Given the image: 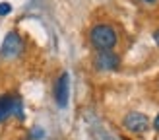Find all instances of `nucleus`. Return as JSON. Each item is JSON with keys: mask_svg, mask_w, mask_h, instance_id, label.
I'll list each match as a JSON object with an SVG mask.
<instances>
[{"mask_svg": "<svg viewBox=\"0 0 159 140\" xmlns=\"http://www.w3.org/2000/svg\"><path fill=\"white\" fill-rule=\"evenodd\" d=\"M89 43L97 49L99 53L111 51L116 45V31L107 26V23H99L89 31Z\"/></svg>", "mask_w": 159, "mask_h": 140, "instance_id": "nucleus-1", "label": "nucleus"}, {"mask_svg": "<svg viewBox=\"0 0 159 140\" xmlns=\"http://www.w3.org/2000/svg\"><path fill=\"white\" fill-rule=\"evenodd\" d=\"M8 117L23 119V101L12 93L0 96V121H6Z\"/></svg>", "mask_w": 159, "mask_h": 140, "instance_id": "nucleus-2", "label": "nucleus"}, {"mask_svg": "<svg viewBox=\"0 0 159 140\" xmlns=\"http://www.w3.org/2000/svg\"><path fill=\"white\" fill-rule=\"evenodd\" d=\"M23 49V39L20 37V33L16 31H10L6 37H4V43H2V49H0V54L4 58H16Z\"/></svg>", "mask_w": 159, "mask_h": 140, "instance_id": "nucleus-3", "label": "nucleus"}, {"mask_svg": "<svg viewBox=\"0 0 159 140\" xmlns=\"http://www.w3.org/2000/svg\"><path fill=\"white\" fill-rule=\"evenodd\" d=\"M124 127L128 128L134 134H144V132L149 128V121L144 113H138V111H132L124 117Z\"/></svg>", "mask_w": 159, "mask_h": 140, "instance_id": "nucleus-4", "label": "nucleus"}, {"mask_svg": "<svg viewBox=\"0 0 159 140\" xmlns=\"http://www.w3.org/2000/svg\"><path fill=\"white\" fill-rule=\"evenodd\" d=\"M120 66V57L116 53L103 51L95 57V68L97 70H116Z\"/></svg>", "mask_w": 159, "mask_h": 140, "instance_id": "nucleus-5", "label": "nucleus"}, {"mask_svg": "<svg viewBox=\"0 0 159 140\" xmlns=\"http://www.w3.org/2000/svg\"><path fill=\"white\" fill-rule=\"evenodd\" d=\"M68 96H70V76L64 72L60 74V78L57 80V86H54V99H57L58 107H66Z\"/></svg>", "mask_w": 159, "mask_h": 140, "instance_id": "nucleus-6", "label": "nucleus"}, {"mask_svg": "<svg viewBox=\"0 0 159 140\" xmlns=\"http://www.w3.org/2000/svg\"><path fill=\"white\" fill-rule=\"evenodd\" d=\"M12 12V4L10 2H0V16H8Z\"/></svg>", "mask_w": 159, "mask_h": 140, "instance_id": "nucleus-7", "label": "nucleus"}, {"mask_svg": "<svg viewBox=\"0 0 159 140\" xmlns=\"http://www.w3.org/2000/svg\"><path fill=\"white\" fill-rule=\"evenodd\" d=\"M153 128L159 132V113H157V117H155V121H153Z\"/></svg>", "mask_w": 159, "mask_h": 140, "instance_id": "nucleus-8", "label": "nucleus"}, {"mask_svg": "<svg viewBox=\"0 0 159 140\" xmlns=\"http://www.w3.org/2000/svg\"><path fill=\"white\" fill-rule=\"evenodd\" d=\"M41 136H43V130H37V128H35V130H33V138H41Z\"/></svg>", "mask_w": 159, "mask_h": 140, "instance_id": "nucleus-9", "label": "nucleus"}, {"mask_svg": "<svg viewBox=\"0 0 159 140\" xmlns=\"http://www.w3.org/2000/svg\"><path fill=\"white\" fill-rule=\"evenodd\" d=\"M153 39H155V43L159 45V29H157V31H155V33H153Z\"/></svg>", "mask_w": 159, "mask_h": 140, "instance_id": "nucleus-10", "label": "nucleus"}, {"mask_svg": "<svg viewBox=\"0 0 159 140\" xmlns=\"http://www.w3.org/2000/svg\"><path fill=\"white\" fill-rule=\"evenodd\" d=\"M144 2H148V4H153V2H155V0H144Z\"/></svg>", "mask_w": 159, "mask_h": 140, "instance_id": "nucleus-11", "label": "nucleus"}]
</instances>
